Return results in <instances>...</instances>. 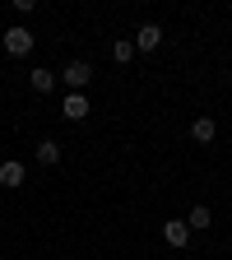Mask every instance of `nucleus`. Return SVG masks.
<instances>
[{
    "label": "nucleus",
    "mask_w": 232,
    "mask_h": 260,
    "mask_svg": "<svg viewBox=\"0 0 232 260\" xmlns=\"http://www.w3.org/2000/svg\"><path fill=\"white\" fill-rule=\"evenodd\" d=\"M135 56H140V51H135V42H125V38H121V42L112 47V60H116V65H130Z\"/></svg>",
    "instance_id": "nucleus-11"
},
{
    "label": "nucleus",
    "mask_w": 232,
    "mask_h": 260,
    "mask_svg": "<svg viewBox=\"0 0 232 260\" xmlns=\"http://www.w3.org/2000/svg\"><path fill=\"white\" fill-rule=\"evenodd\" d=\"M130 42H135V51H158V47H162V28H158V23H140V32H135Z\"/></svg>",
    "instance_id": "nucleus-4"
},
{
    "label": "nucleus",
    "mask_w": 232,
    "mask_h": 260,
    "mask_svg": "<svg viewBox=\"0 0 232 260\" xmlns=\"http://www.w3.org/2000/svg\"><path fill=\"white\" fill-rule=\"evenodd\" d=\"M162 242H168V246H190V223L186 218H168V223H162Z\"/></svg>",
    "instance_id": "nucleus-3"
},
{
    "label": "nucleus",
    "mask_w": 232,
    "mask_h": 260,
    "mask_svg": "<svg viewBox=\"0 0 232 260\" xmlns=\"http://www.w3.org/2000/svg\"><path fill=\"white\" fill-rule=\"evenodd\" d=\"M186 223H190V233H205V228H214V209H209V205H195V209L186 214Z\"/></svg>",
    "instance_id": "nucleus-10"
},
{
    "label": "nucleus",
    "mask_w": 232,
    "mask_h": 260,
    "mask_svg": "<svg viewBox=\"0 0 232 260\" xmlns=\"http://www.w3.org/2000/svg\"><path fill=\"white\" fill-rule=\"evenodd\" d=\"M0 42H5V51H10V56H28L32 47H38V38H32V28H23V23L5 28V38H0Z\"/></svg>",
    "instance_id": "nucleus-1"
},
{
    "label": "nucleus",
    "mask_w": 232,
    "mask_h": 260,
    "mask_svg": "<svg viewBox=\"0 0 232 260\" xmlns=\"http://www.w3.org/2000/svg\"><path fill=\"white\" fill-rule=\"evenodd\" d=\"M23 177H28V168H23L19 158H5V162H0V186H5V190L23 186Z\"/></svg>",
    "instance_id": "nucleus-7"
},
{
    "label": "nucleus",
    "mask_w": 232,
    "mask_h": 260,
    "mask_svg": "<svg viewBox=\"0 0 232 260\" xmlns=\"http://www.w3.org/2000/svg\"><path fill=\"white\" fill-rule=\"evenodd\" d=\"M88 79H93V65H88V60H70V65L60 70V84L70 88V93H84Z\"/></svg>",
    "instance_id": "nucleus-2"
},
{
    "label": "nucleus",
    "mask_w": 232,
    "mask_h": 260,
    "mask_svg": "<svg viewBox=\"0 0 232 260\" xmlns=\"http://www.w3.org/2000/svg\"><path fill=\"white\" fill-rule=\"evenodd\" d=\"M28 84L38 88V93H56V84H60V75H51L47 65H38V70H28Z\"/></svg>",
    "instance_id": "nucleus-9"
},
{
    "label": "nucleus",
    "mask_w": 232,
    "mask_h": 260,
    "mask_svg": "<svg viewBox=\"0 0 232 260\" xmlns=\"http://www.w3.org/2000/svg\"><path fill=\"white\" fill-rule=\"evenodd\" d=\"M32 162H38V168H56V162H60V144L56 140H42L38 149H32Z\"/></svg>",
    "instance_id": "nucleus-8"
},
{
    "label": "nucleus",
    "mask_w": 232,
    "mask_h": 260,
    "mask_svg": "<svg viewBox=\"0 0 232 260\" xmlns=\"http://www.w3.org/2000/svg\"><path fill=\"white\" fill-rule=\"evenodd\" d=\"M190 140H195V144H214V140H218V121H214V116H195V121H190Z\"/></svg>",
    "instance_id": "nucleus-5"
},
{
    "label": "nucleus",
    "mask_w": 232,
    "mask_h": 260,
    "mask_svg": "<svg viewBox=\"0 0 232 260\" xmlns=\"http://www.w3.org/2000/svg\"><path fill=\"white\" fill-rule=\"evenodd\" d=\"M88 112H93V107H88L84 93H65V103H60V116H65V121H84Z\"/></svg>",
    "instance_id": "nucleus-6"
}]
</instances>
